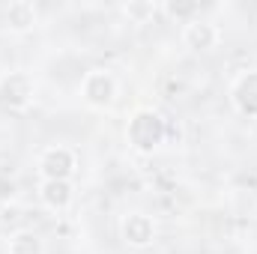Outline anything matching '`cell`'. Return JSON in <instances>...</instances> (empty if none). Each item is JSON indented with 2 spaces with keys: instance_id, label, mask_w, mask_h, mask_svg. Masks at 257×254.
I'll return each instance as SVG.
<instances>
[{
  "instance_id": "obj_1",
  "label": "cell",
  "mask_w": 257,
  "mask_h": 254,
  "mask_svg": "<svg viewBox=\"0 0 257 254\" xmlns=\"http://www.w3.org/2000/svg\"><path fill=\"white\" fill-rule=\"evenodd\" d=\"M168 138V123L159 111L153 108H135L126 123V141L128 147L141 156H153Z\"/></svg>"
},
{
  "instance_id": "obj_2",
  "label": "cell",
  "mask_w": 257,
  "mask_h": 254,
  "mask_svg": "<svg viewBox=\"0 0 257 254\" xmlns=\"http://www.w3.org/2000/svg\"><path fill=\"white\" fill-rule=\"evenodd\" d=\"M81 99L93 111H111L117 96H120V81L111 69H87L78 87Z\"/></svg>"
},
{
  "instance_id": "obj_3",
  "label": "cell",
  "mask_w": 257,
  "mask_h": 254,
  "mask_svg": "<svg viewBox=\"0 0 257 254\" xmlns=\"http://www.w3.org/2000/svg\"><path fill=\"white\" fill-rule=\"evenodd\" d=\"M36 171L42 180H72L78 171V153L69 144H48L36 159Z\"/></svg>"
},
{
  "instance_id": "obj_4",
  "label": "cell",
  "mask_w": 257,
  "mask_h": 254,
  "mask_svg": "<svg viewBox=\"0 0 257 254\" xmlns=\"http://www.w3.org/2000/svg\"><path fill=\"white\" fill-rule=\"evenodd\" d=\"M33 99H36V81L27 72L15 69L0 78V102L9 111H27L33 105Z\"/></svg>"
},
{
  "instance_id": "obj_5",
  "label": "cell",
  "mask_w": 257,
  "mask_h": 254,
  "mask_svg": "<svg viewBox=\"0 0 257 254\" xmlns=\"http://www.w3.org/2000/svg\"><path fill=\"white\" fill-rule=\"evenodd\" d=\"M159 236V227H156V218L144 209H132L120 218V239L126 242L128 248H150Z\"/></svg>"
},
{
  "instance_id": "obj_6",
  "label": "cell",
  "mask_w": 257,
  "mask_h": 254,
  "mask_svg": "<svg viewBox=\"0 0 257 254\" xmlns=\"http://www.w3.org/2000/svg\"><path fill=\"white\" fill-rule=\"evenodd\" d=\"M230 105L239 117L245 120H257V69H242L233 75L230 81Z\"/></svg>"
},
{
  "instance_id": "obj_7",
  "label": "cell",
  "mask_w": 257,
  "mask_h": 254,
  "mask_svg": "<svg viewBox=\"0 0 257 254\" xmlns=\"http://www.w3.org/2000/svg\"><path fill=\"white\" fill-rule=\"evenodd\" d=\"M183 45L192 48V51H212L221 45V27L203 15H197L194 21L183 24V33H180Z\"/></svg>"
},
{
  "instance_id": "obj_8",
  "label": "cell",
  "mask_w": 257,
  "mask_h": 254,
  "mask_svg": "<svg viewBox=\"0 0 257 254\" xmlns=\"http://www.w3.org/2000/svg\"><path fill=\"white\" fill-rule=\"evenodd\" d=\"M36 194L48 212H66L75 200V186H72V180H39Z\"/></svg>"
},
{
  "instance_id": "obj_9",
  "label": "cell",
  "mask_w": 257,
  "mask_h": 254,
  "mask_svg": "<svg viewBox=\"0 0 257 254\" xmlns=\"http://www.w3.org/2000/svg\"><path fill=\"white\" fill-rule=\"evenodd\" d=\"M3 24L12 33H30L39 24V12H36V6L30 0H12L3 9Z\"/></svg>"
},
{
  "instance_id": "obj_10",
  "label": "cell",
  "mask_w": 257,
  "mask_h": 254,
  "mask_svg": "<svg viewBox=\"0 0 257 254\" xmlns=\"http://www.w3.org/2000/svg\"><path fill=\"white\" fill-rule=\"evenodd\" d=\"M6 254H45V239L33 227H18L6 239Z\"/></svg>"
},
{
  "instance_id": "obj_11",
  "label": "cell",
  "mask_w": 257,
  "mask_h": 254,
  "mask_svg": "<svg viewBox=\"0 0 257 254\" xmlns=\"http://www.w3.org/2000/svg\"><path fill=\"white\" fill-rule=\"evenodd\" d=\"M123 12H126V18H132L135 24H147L153 15L162 12V3H126Z\"/></svg>"
},
{
  "instance_id": "obj_12",
  "label": "cell",
  "mask_w": 257,
  "mask_h": 254,
  "mask_svg": "<svg viewBox=\"0 0 257 254\" xmlns=\"http://www.w3.org/2000/svg\"><path fill=\"white\" fill-rule=\"evenodd\" d=\"M162 12L177 18L180 24H189V21H194L200 15V6L197 3H162Z\"/></svg>"
},
{
  "instance_id": "obj_13",
  "label": "cell",
  "mask_w": 257,
  "mask_h": 254,
  "mask_svg": "<svg viewBox=\"0 0 257 254\" xmlns=\"http://www.w3.org/2000/svg\"><path fill=\"white\" fill-rule=\"evenodd\" d=\"M15 180H9V177H0V203H9L12 197H15Z\"/></svg>"
}]
</instances>
